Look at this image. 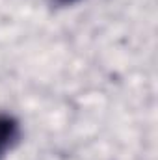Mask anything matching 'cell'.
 <instances>
[{
  "mask_svg": "<svg viewBox=\"0 0 158 160\" xmlns=\"http://www.w3.org/2000/svg\"><path fill=\"white\" fill-rule=\"evenodd\" d=\"M17 138V123L11 118H0V155L15 142Z\"/></svg>",
  "mask_w": 158,
  "mask_h": 160,
  "instance_id": "obj_1",
  "label": "cell"
},
{
  "mask_svg": "<svg viewBox=\"0 0 158 160\" xmlns=\"http://www.w3.org/2000/svg\"><path fill=\"white\" fill-rule=\"evenodd\" d=\"M60 2H73V0H60Z\"/></svg>",
  "mask_w": 158,
  "mask_h": 160,
  "instance_id": "obj_2",
  "label": "cell"
}]
</instances>
